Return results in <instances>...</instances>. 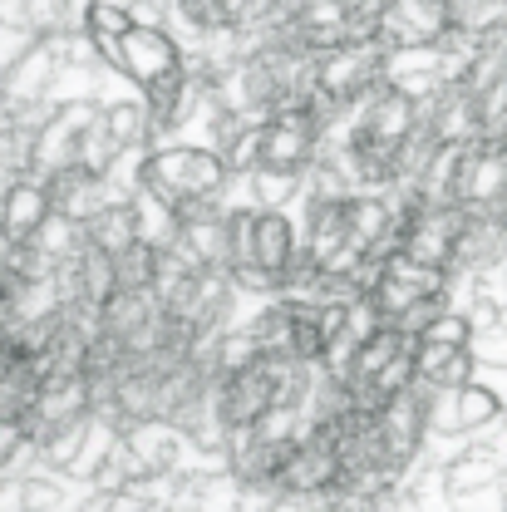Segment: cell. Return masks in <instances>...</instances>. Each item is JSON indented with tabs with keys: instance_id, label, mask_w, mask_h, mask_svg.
Segmentation results:
<instances>
[{
	"instance_id": "8fae6325",
	"label": "cell",
	"mask_w": 507,
	"mask_h": 512,
	"mask_svg": "<svg viewBox=\"0 0 507 512\" xmlns=\"http://www.w3.org/2000/svg\"><path fill=\"white\" fill-rule=\"evenodd\" d=\"M55 74H60V55H55L50 35H35V45H25L15 60L5 64V79H0V104H5V109H25V104L50 99Z\"/></svg>"
},
{
	"instance_id": "7c38bea8",
	"label": "cell",
	"mask_w": 507,
	"mask_h": 512,
	"mask_svg": "<svg viewBox=\"0 0 507 512\" xmlns=\"http://www.w3.org/2000/svg\"><path fill=\"white\" fill-rule=\"evenodd\" d=\"M419 119L424 128L439 138V143H478L483 133V119H478V94L463 89L458 79L439 84L424 104H419Z\"/></svg>"
},
{
	"instance_id": "9c48e42d",
	"label": "cell",
	"mask_w": 507,
	"mask_h": 512,
	"mask_svg": "<svg viewBox=\"0 0 507 512\" xmlns=\"http://www.w3.org/2000/svg\"><path fill=\"white\" fill-rule=\"evenodd\" d=\"M448 30L444 0H384L375 10V40L384 50L394 45H434Z\"/></svg>"
},
{
	"instance_id": "7a4b0ae2",
	"label": "cell",
	"mask_w": 507,
	"mask_h": 512,
	"mask_svg": "<svg viewBox=\"0 0 507 512\" xmlns=\"http://www.w3.org/2000/svg\"><path fill=\"white\" fill-rule=\"evenodd\" d=\"M380 60H384V45L375 35H370V40H340V45L311 55L316 99L320 104H345V99L365 94V89L380 79Z\"/></svg>"
},
{
	"instance_id": "2e32d148",
	"label": "cell",
	"mask_w": 507,
	"mask_h": 512,
	"mask_svg": "<svg viewBox=\"0 0 507 512\" xmlns=\"http://www.w3.org/2000/svg\"><path fill=\"white\" fill-rule=\"evenodd\" d=\"M84 242L99 247V252H109V256H119L124 247L138 242V227H133V207H128V197H109V202H99V207L84 217Z\"/></svg>"
},
{
	"instance_id": "603a6c76",
	"label": "cell",
	"mask_w": 507,
	"mask_h": 512,
	"mask_svg": "<svg viewBox=\"0 0 507 512\" xmlns=\"http://www.w3.org/2000/svg\"><path fill=\"white\" fill-rule=\"evenodd\" d=\"M104 5H119V10H128V0H104Z\"/></svg>"
},
{
	"instance_id": "5b68a950",
	"label": "cell",
	"mask_w": 507,
	"mask_h": 512,
	"mask_svg": "<svg viewBox=\"0 0 507 512\" xmlns=\"http://www.w3.org/2000/svg\"><path fill=\"white\" fill-rule=\"evenodd\" d=\"M498 409H503V399L478 380L448 384V389H434V384H429V399H424L429 434H439V439H468V434L498 424Z\"/></svg>"
},
{
	"instance_id": "44dd1931",
	"label": "cell",
	"mask_w": 507,
	"mask_h": 512,
	"mask_svg": "<svg viewBox=\"0 0 507 512\" xmlns=\"http://www.w3.org/2000/svg\"><path fill=\"white\" fill-rule=\"evenodd\" d=\"M20 493H25V508H64L69 503L60 483H45V478H20Z\"/></svg>"
},
{
	"instance_id": "52a82bcc",
	"label": "cell",
	"mask_w": 507,
	"mask_h": 512,
	"mask_svg": "<svg viewBox=\"0 0 507 512\" xmlns=\"http://www.w3.org/2000/svg\"><path fill=\"white\" fill-rule=\"evenodd\" d=\"M507 261V217L488 212V207H463V222L453 232V252H448V271L453 276H483Z\"/></svg>"
},
{
	"instance_id": "4fadbf2b",
	"label": "cell",
	"mask_w": 507,
	"mask_h": 512,
	"mask_svg": "<svg viewBox=\"0 0 507 512\" xmlns=\"http://www.w3.org/2000/svg\"><path fill=\"white\" fill-rule=\"evenodd\" d=\"M458 222H463L458 202H444V207H424L419 202V212L399 227V252H409L414 261H429V266H448Z\"/></svg>"
},
{
	"instance_id": "30bf717a",
	"label": "cell",
	"mask_w": 507,
	"mask_h": 512,
	"mask_svg": "<svg viewBox=\"0 0 507 512\" xmlns=\"http://www.w3.org/2000/svg\"><path fill=\"white\" fill-rule=\"evenodd\" d=\"M503 197H507V148L503 143H468L463 168H458V207H488L503 217Z\"/></svg>"
},
{
	"instance_id": "ffe728a7",
	"label": "cell",
	"mask_w": 507,
	"mask_h": 512,
	"mask_svg": "<svg viewBox=\"0 0 507 512\" xmlns=\"http://www.w3.org/2000/svg\"><path fill=\"white\" fill-rule=\"evenodd\" d=\"M114 281L119 286H153V247L133 242L114 256Z\"/></svg>"
},
{
	"instance_id": "3957f363",
	"label": "cell",
	"mask_w": 507,
	"mask_h": 512,
	"mask_svg": "<svg viewBox=\"0 0 507 512\" xmlns=\"http://www.w3.org/2000/svg\"><path fill=\"white\" fill-rule=\"evenodd\" d=\"M335 483H340V458H335L330 424H306L276 468V488L281 498H301V493H330Z\"/></svg>"
},
{
	"instance_id": "5bb4252c",
	"label": "cell",
	"mask_w": 507,
	"mask_h": 512,
	"mask_svg": "<svg viewBox=\"0 0 507 512\" xmlns=\"http://www.w3.org/2000/svg\"><path fill=\"white\" fill-rule=\"evenodd\" d=\"M434 478H439V493H444V498L488 493V488H498V483L507 478V458L498 453V448L473 444V448H463L458 458H444Z\"/></svg>"
},
{
	"instance_id": "277c9868",
	"label": "cell",
	"mask_w": 507,
	"mask_h": 512,
	"mask_svg": "<svg viewBox=\"0 0 507 512\" xmlns=\"http://www.w3.org/2000/svg\"><path fill=\"white\" fill-rule=\"evenodd\" d=\"M320 128L311 114H271L252 124V168L271 173H306L316 163Z\"/></svg>"
},
{
	"instance_id": "ac0fdd59",
	"label": "cell",
	"mask_w": 507,
	"mask_h": 512,
	"mask_svg": "<svg viewBox=\"0 0 507 512\" xmlns=\"http://www.w3.org/2000/svg\"><path fill=\"white\" fill-rule=\"evenodd\" d=\"M99 124L109 128V138H114L119 148H124V143H153L143 99H109V104H99Z\"/></svg>"
},
{
	"instance_id": "e0dca14e",
	"label": "cell",
	"mask_w": 507,
	"mask_h": 512,
	"mask_svg": "<svg viewBox=\"0 0 507 512\" xmlns=\"http://www.w3.org/2000/svg\"><path fill=\"white\" fill-rule=\"evenodd\" d=\"M128 207H133V227H138V242L143 247H168V242H178V217H173V207L168 202H158L153 192H133L128 197Z\"/></svg>"
},
{
	"instance_id": "7402d4cb",
	"label": "cell",
	"mask_w": 507,
	"mask_h": 512,
	"mask_svg": "<svg viewBox=\"0 0 507 512\" xmlns=\"http://www.w3.org/2000/svg\"><path fill=\"white\" fill-rule=\"evenodd\" d=\"M498 419H503V429H507V399H503V409H498Z\"/></svg>"
},
{
	"instance_id": "6da1fadb",
	"label": "cell",
	"mask_w": 507,
	"mask_h": 512,
	"mask_svg": "<svg viewBox=\"0 0 507 512\" xmlns=\"http://www.w3.org/2000/svg\"><path fill=\"white\" fill-rule=\"evenodd\" d=\"M232 183V168L207 143H153L143 158V192H153L168 207H183L192 197H222Z\"/></svg>"
},
{
	"instance_id": "8992f818",
	"label": "cell",
	"mask_w": 507,
	"mask_h": 512,
	"mask_svg": "<svg viewBox=\"0 0 507 512\" xmlns=\"http://www.w3.org/2000/svg\"><path fill=\"white\" fill-rule=\"evenodd\" d=\"M99 114V99H64L45 114V124L35 128V148H30V173L35 178H50L55 168H69L74 153H79V138L89 119Z\"/></svg>"
},
{
	"instance_id": "ba28073f",
	"label": "cell",
	"mask_w": 507,
	"mask_h": 512,
	"mask_svg": "<svg viewBox=\"0 0 507 512\" xmlns=\"http://www.w3.org/2000/svg\"><path fill=\"white\" fill-rule=\"evenodd\" d=\"M114 69L143 89V84L183 69V45L163 25H133L128 20V30L119 35V45H114Z\"/></svg>"
},
{
	"instance_id": "9a60e30c",
	"label": "cell",
	"mask_w": 507,
	"mask_h": 512,
	"mask_svg": "<svg viewBox=\"0 0 507 512\" xmlns=\"http://www.w3.org/2000/svg\"><path fill=\"white\" fill-rule=\"evenodd\" d=\"M50 212V192L35 173H20L10 188L0 192V237L5 242H30V232L45 222Z\"/></svg>"
},
{
	"instance_id": "d6986e66",
	"label": "cell",
	"mask_w": 507,
	"mask_h": 512,
	"mask_svg": "<svg viewBox=\"0 0 507 512\" xmlns=\"http://www.w3.org/2000/svg\"><path fill=\"white\" fill-rule=\"evenodd\" d=\"M468 355H473V365H498V370H507V316L478 325L468 335Z\"/></svg>"
}]
</instances>
